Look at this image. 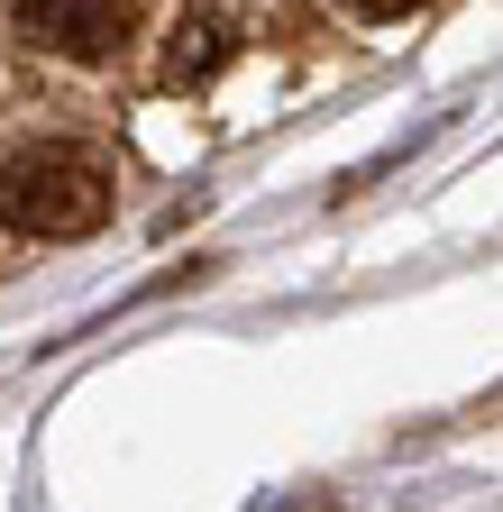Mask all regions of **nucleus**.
Here are the masks:
<instances>
[{"label":"nucleus","instance_id":"obj_1","mask_svg":"<svg viewBox=\"0 0 503 512\" xmlns=\"http://www.w3.org/2000/svg\"><path fill=\"white\" fill-rule=\"evenodd\" d=\"M110 165L92 147H19L10 165H0V229L10 238H92L110 220Z\"/></svg>","mask_w":503,"mask_h":512},{"label":"nucleus","instance_id":"obj_2","mask_svg":"<svg viewBox=\"0 0 503 512\" xmlns=\"http://www.w3.org/2000/svg\"><path fill=\"white\" fill-rule=\"evenodd\" d=\"M19 37L65 64H101L129 37V0H19Z\"/></svg>","mask_w":503,"mask_h":512},{"label":"nucleus","instance_id":"obj_3","mask_svg":"<svg viewBox=\"0 0 503 512\" xmlns=\"http://www.w3.org/2000/svg\"><path fill=\"white\" fill-rule=\"evenodd\" d=\"M229 55H238V28L220 10H183L156 46V92H202L211 74H229Z\"/></svg>","mask_w":503,"mask_h":512},{"label":"nucleus","instance_id":"obj_4","mask_svg":"<svg viewBox=\"0 0 503 512\" xmlns=\"http://www.w3.org/2000/svg\"><path fill=\"white\" fill-rule=\"evenodd\" d=\"M357 19H403V10H421V0H348Z\"/></svg>","mask_w":503,"mask_h":512}]
</instances>
